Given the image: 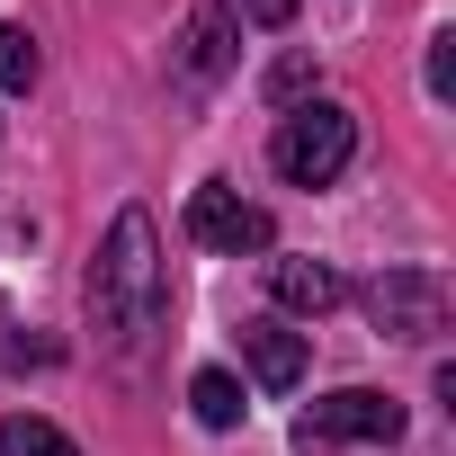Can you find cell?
<instances>
[{
	"mask_svg": "<svg viewBox=\"0 0 456 456\" xmlns=\"http://www.w3.org/2000/svg\"><path fill=\"white\" fill-rule=\"evenodd\" d=\"M45 358H54L45 340H19L10 322H0V367H45Z\"/></svg>",
	"mask_w": 456,
	"mask_h": 456,
	"instance_id": "7c38bea8",
	"label": "cell"
},
{
	"mask_svg": "<svg viewBox=\"0 0 456 456\" xmlns=\"http://www.w3.org/2000/svg\"><path fill=\"white\" fill-rule=\"evenodd\" d=\"M349 152H358V117H349L340 99L287 108L278 134H269V161H278V179H296V188H331V179L349 170Z\"/></svg>",
	"mask_w": 456,
	"mask_h": 456,
	"instance_id": "7a4b0ae2",
	"label": "cell"
},
{
	"mask_svg": "<svg viewBox=\"0 0 456 456\" xmlns=\"http://www.w3.org/2000/svg\"><path fill=\"white\" fill-rule=\"evenodd\" d=\"M188 411H197L206 429H233V420H242V385L224 376V367H197V376H188Z\"/></svg>",
	"mask_w": 456,
	"mask_h": 456,
	"instance_id": "ba28073f",
	"label": "cell"
},
{
	"mask_svg": "<svg viewBox=\"0 0 456 456\" xmlns=\"http://www.w3.org/2000/svg\"><path fill=\"white\" fill-rule=\"evenodd\" d=\"M188 242H206V251H269V215L233 188V179H206V188H188Z\"/></svg>",
	"mask_w": 456,
	"mask_h": 456,
	"instance_id": "5b68a950",
	"label": "cell"
},
{
	"mask_svg": "<svg viewBox=\"0 0 456 456\" xmlns=\"http://www.w3.org/2000/svg\"><path fill=\"white\" fill-rule=\"evenodd\" d=\"M394 438H403V403L376 385H340L296 411V447H394Z\"/></svg>",
	"mask_w": 456,
	"mask_h": 456,
	"instance_id": "3957f363",
	"label": "cell"
},
{
	"mask_svg": "<svg viewBox=\"0 0 456 456\" xmlns=\"http://www.w3.org/2000/svg\"><path fill=\"white\" fill-rule=\"evenodd\" d=\"M37 37L28 28H0V90H37Z\"/></svg>",
	"mask_w": 456,
	"mask_h": 456,
	"instance_id": "8fae6325",
	"label": "cell"
},
{
	"mask_svg": "<svg viewBox=\"0 0 456 456\" xmlns=\"http://www.w3.org/2000/svg\"><path fill=\"white\" fill-rule=\"evenodd\" d=\"M224 63H233V19H224V10H197V19H188V72L215 81Z\"/></svg>",
	"mask_w": 456,
	"mask_h": 456,
	"instance_id": "9c48e42d",
	"label": "cell"
},
{
	"mask_svg": "<svg viewBox=\"0 0 456 456\" xmlns=\"http://www.w3.org/2000/svg\"><path fill=\"white\" fill-rule=\"evenodd\" d=\"M429 90H438V99L456 90V37H438V45H429Z\"/></svg>",
	"mask_w": 456,
	"mask_h": 456,
	"instance_id": "4fadbf2b",
	"label": "cell"
},
{
	"mask_svg": "<svg viewBox=\"0 0 456 456\" xmlns=\"http://www.w3.org/2000/svg\"><path fill=\"white\" fill-rule=\"evenodd\" d=\"M242 358H251V376L269 394L305 385V331H287V322H242Z\"/></svg>",
	"mask_w": 456,
	"mask_h": 456,
	"instance_id": "8992f818",
	"label": "cell"
},
{
	"mask_svg": "<svg viewBox=\"0 0 456 456\" xmlns=\"http://www.w3.org/2000/svg\"><path fill=\"white\" fill-rule=\"evenodd\" d=\"M0 456H81L54 420H37V411H10L0 420Z\"/></svg>",
	"mask_w": 456,
	"mask_h": 456,
	"instance_id": "30bf717a",
	"label": "cell"
},
{
	"mask_svg": "<svg viewBox=\"0 0 456 456\" xmlns=\"http://www.w3.org/2000/svg\"><path fill=\"white\" fill-rule=\"evenodd\" d=\"M367 314L385 340H438L447 331V278L438 269H385L367 287Z\"/></svg>",
	"mask_w": 456,
	"mask_h": 456,
	"instance_id": "277c9868",
	"label": "cell"
},
{
	"mask_svg": "<svg viewBox=\"0 0 456 456\" xmlns=\"http://www.w3.org/2000/svg\"><path fill=\"white\" fill-rule=\"evenodd\" d=\"M269 296H278L287 314H331L349 287H340V269H322V260H269Z\"/></svg>",
	"mask_w": 456,
	"mask_h": 456,
	"instance_id": "52a82bcc",
	"label": "cell"
},
{
	"mask_svg": "<svg viewBox=\"0 0 456 456\" xmlns=\"http://www.w3.org/2000/svg\"><path fill=\"white\" fill-rule=\"evenodd\" d=\"M242 10H251L260 28H287V19H296V0H242Z\"/></svg>",
	"mask_w": 456,
	"mask_h": 456,
	"instance_id": "5bb4252c",
	"label": "cell"
},
{
	"mask_svg": "<svg viewBox=\"0 0 456 456\" xmlns=\"http://www.w3.org/2000/svg\"><path fill=\"white\" fill-rule=\"evenodd\" d=\"M90 314L108 340H143L161 314H170V278H161V242H152V215L126 206L108 224V251L90 269Z\"/></svg>",
	"mask_w": 456,
	"mask_h": 456,
	"instance_id": "6da1fadb",
	"label": "cell"
}]
</instances>
